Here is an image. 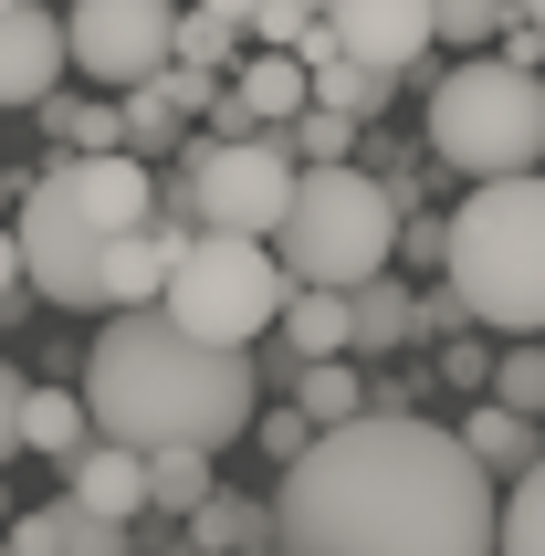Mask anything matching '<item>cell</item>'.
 Segmentation results:
<instances>
[{"mask_svg": "<svg viewBox=\"0 0 545 556\" xmlns=\"http://www.w3.org/2000/svg\"><path fill=\"white\" fill-rule=\"evenodd\" d=\"M493 472L461 452L452 420L420 409H357L272 483L283 556H493Z\"/></svg>", "mask_w": 545, "mask_h": 556, "instance_id": "1", "label": "cell"}, {"mask_svg": "<svg viewBox=\"0 0 545 556\" xmlns=\"http://www.w3.org/2000/svg\"><path fill=\"white\" fill-rule=\"evenodd\" d=\"M94 441H126V452H220L263 420V368L252 346H200L189 326H168L157 305L105 315V337L85 346V378H74Z\"/></svg>", "mask_w": 545, "mask_h": 556, "instance_id": "2", "label": "cell"}, {"mask_svg": "<svg viewBox=\"0 0 545 556\" xmlns=\"http://www.w3.org/2000/svg\"><path fill=\"white\" fill-rule=\"evenodd\" d=\"M168 211V189L137 148H105V157H53L42 179L22 189V283L42 305H74V315H105V252L126 231H148Z\"/></svg>", "mask_w": 545, "mask_h": 556, "instance_id": "3", "label": "cell"}, {"mask_svg": "<svg viewBox=\"0 0 545 556\" xmlns=\"http://www.w3.org/2000/svg\"><path fill=\"white\" fill-rule=\"evenodd\" d=\"M441 283L472 305V326L545 337V168L472 179V200L441 220Z\"/></svg>", "mask_w": 545, "mask_h": 556, "instance_id": "4", "label": "cell"}, {"mask_svg": "<svg viewBox=\"0 0 545 556\" xmlns=\"http://www.w3.org/2000/svg\"><path fill=\"white\" fill-rule=\"evenodd\" d=\"M398 252V200L389 179H367L357 157H335V168H294V200H283V220H272V263L294 283H326V294H346V283L389 274Z\"/></svg>", "mask_w": 545, "mask_h": 556, "instance_id": "5", "label": "cell"}, {"mask_svg": "<svg viewBox=\"0 0 545 556\" xmlns=\"http://www.w3.org/2000/svg\"><path fill=\"white\" fill-rule=\"evenodd\" d=\"M430 157L461 179H524L545 168V85L504 53H472L430 85Z\"/></svg>", "mask_w": 545, "mask_h": 556, "instance_id": "6", "label": "cell"}, {"mask_svg": "<svg viewBox=\"0 0 545 556\" xmlns=\"http://www.w3.org/2000/svg\"><path fill=\"white\" fill-rule=\"evenodd\" d=\"M294 305V274L272 263V242H231V231H189L168 283H157V315L189 326L200 346H252L272 337V315Z\"/></svg>", "mask_w": 545, "mask_h": 556, "instance_id": "7", "label": "cell"}, {"mask_svg": "<svg viewBox=\"0 0 545 556\" xmlns=\"http://www.w3.org/2000/svg\"><path fill=\"white\" fill-rule=\"evenodd\" d=\"M283 200H294V148L283 137H200L179 168V211L200 231H231V242H272Z\"/></svg>", "mask_w": 545, "mask_h": 556, "instance_id": "8", "label": "cell"}, {"mask_svg": "<svg viewBox=\"0 0 545 556\" xmlns=\"http://www.w3.org/2000/svg\"><path fill=\"white\" fill-rule=\"evenodd\" d=\"M168 22H179V0H74L63 11V63L94 94H137L148 74H168Z\"/></svg>", "mask_w": 545, "mask_h": 556, "instance_id": "9", "label": "cell"}, {"mask_svg": "<svg viewBox=\"0 0 545 556\" xmlns=\"http://www.w3.org/2000/svg\"><path fill=\"white\" fill-rule=\"evenodd\" d=\"M326 31L346 63L389 74V85L409 63H430V0H326Z\"/></svg>", "mask_w": 545, "mask_h": 556, "instance_id": "10", "label": "cell"}, {"mask_svg": "<svg viewBox=\"0 0 545 556\" xmlns=\"http://www.w3.org/2000/svg\"><path fill=\"white\" fill-rule=\"evenodd\" d=\"M63 74H74V63H63V11L11 0V11H0V105H53Z\"/></svg>", "mask_w": 545, "mask_h": 556, "instance_id": "11", "label": "cell"}, {"mask_svg": "<svg viewBox=\"0 0 545 556\" xmlns=\"http://www.w3.org/2000/svg\"><path fill=\"white\" fill-rule=\"evenodd\" d=\"M0 546H11V556H137V526L85 515L74 494H53V504H22V515L0 526Z\"/></svg>", "mask_w": 545, "mask_h": 556, "instance_id": "12", "label": "cell"}, {"mask_svg": "<svg viewBox=\"0 0 545 556\" xmlns=\"http://www.w3.org/2000/svg\"><path fill=\"white\" fill-rule=\"evenodd\" d=\"M63 494L85 504V515L137 526V515H148V452H126V441H85V452L63 463Z\"/></svg>", "mask_w": 545, "mask_h": 556, "instance_id": "13", "label": "cell"}, {"mask_svg": "<svg viewBox=\"0 0 545 556\" xmlns=\"http://www.w3.org/2000/svg\"><path fill=\"white\" fill-rule=\"evenodd\" d=\"M452 431H461V452H472V463H483L493 483H524V472L545 463L535 420H515V409H493V400H472V409H461V420H452Z\"/></svg>", "mask_w": 545, "mask_h": 556, "instance_id": "14", "label": "cell"}, {"mask_svg": "<svg viewBox=\"0 0 545 556\" xmlns=\"http://www.w3.org/2000/svg\"><path fill=\"white\" fill-rule=\"evenodd\" d=\"M409 337H420V315H409V283H389V274L346 283V357H389V346H409Z\"/></svg>", "mask_w": 545, "mask_h": 556, "instance_id": "15", "label": "cell"}, {"mask_svg": "<svg viewBox=\"0 0 545 556\" xmlns=\"http://www.w3.org/2000/svg\"><path fill=\"white\" fill-rule=\"evenodd\" d=\"M263 535H272V504L211 494V504H189V515H179V546H168V556H252Z\"/></svg>", "mask_w": 545, "mask_h": 556, "instance_id": "16", "label": "cell"}, {"mask_svg": "<svg viewBox=\"0 0 545 556\" xmlns=\"http://www.w3.org/2000/svg\"><path fill=\"white\" fill-rule=\"evenodd\" d=\"M85 441H94V420H85L74 389H31V400H22V452H31V463H74Z\"/></svg>", "mask_w": 545, "mask_h": 556, "instance_id": "17", "label": "cell"}, {"mask_svg": "<svg viewBox=\"0 0 545 556\" xmlns=\"http://www.w3.org/2000/svg\"><path fill=\"white\" fill-rule=\"evenodd\" d=\"M272 326H283V357H346V294H326V283H294V305Z\"/></svg>", "mask_w": 545, "mask_h": 556, "instance_id": "18", "label": "cell"}, {"mask_svg": "<svg viewBox=\"0 0 545 556\" xmlns=\"http://www.w3.org/2000/svg\"><path fill=\"white\" fill-rule=\"evenodd\" d=\"M294 409L315 420V431L357 420V409H367V368H346V357H304V368H294Z\"/></svg>", "mask_w": 545, "mask_h": 556, "instance_id": "19", "label": "cell"}, {"mask_svg": "<svg viewBox=\"0 0 545 556\" xmlns=\"http://www.w3.org/2000/svg\"><path fill=\"white\" fill-rule=\"evenodd\" d=\"M168 63H189V74H231V63H242V22H220V11L189 0L179 22H168Z\"/></svg>", "mask_w": 545, "mask_h": 556, "instance_id": "20", "label": "cell"}, {"mask_svg": "<svg viewBox=\"0 0 545 556\" xmlns=\"http://www.w3.org/2000/svg\"><path fill=\"white\" fill-rule=\"evenodd\" d=\"M42 126L63 137V157H105V148H126V116L105 105V94H63V105H42Z\"/></svg>", "mask_w": 545, "mask_h": 556, "instance_id": "21", "label": "cell"}, {"mask_svg": "<svg viewBox=\"0 0 545 556\" xmlns=\"http://www.w3.org/2000/svg\"><path fill=\"white\" fill-rule=\"evenodd\" d=\"M220 483H211V452H148V515H168L179 526L189 504H211Z\"/></svg>", "mask_w": 545, "mask_h": 556, "instance_id": "22", "label": "cell"}, {"mask_svg": "<svg viewBox=\"0 0 545 556\" xmlns=\"http://www.w3.org/2000/svg\"><path fill=\"white\" fill-rule=\"evenodd\" d=\"M483 400L515 409V420H545V346H535V337H515V357H493Z\"/></svg>", "mask_w": 545, "mask_h": 556, "instance_id": "23", "label": "cell"}, {"mask_svg": "<svg viewBox=\"0 0 545 556\" xmlns=\"http://www.w3.org/2000/svg\"><path fill=\"white\" fill-rule=\"evenodd\" d=\"M378 94H389V74H367V63H315L304 74V105H326V116H378Z\"/></svg>", "mask_w": 545, "mask_h": 556, "instance_id": "24", "label": "cell"}, {"mask_svg": "<svg viewBox=\"0 0 545 556\" xmlns=\"http://www.w3.org/2000/svg\"><path fill=\"white\" fill-rule=\"evenodd\" d=\"M504 22H515V0H430V42H452V53H493Z\"/></svg>", "mask_w": 545, "mask_h": 556, "instance_id": "25", "label": "cell"}, {"mask_svg": "<svg viewBox=\"0 0 545 556\" xmlns=\"http://www.w3.org/2000/svg\"><path fill=\"white\" fill-rule=\"evenodd\" d=\"M283 148H294V168H335V157H357V116H326V105H304V116L283 126Z\"/></svg>", "mask_w": 545, "mask_h": 556, "instance_id": "26", "label": "cell"}, {"mask_svg": "<svg viewBox=\"0 0 545 556\" xmlns=\"http://www.w3.org/2000/svg\"><path fill=\"white\" fill-rule=\"evenodd\" d=\"M493 556H545V463L515 483V504H504V526H493Z\"/></svg>", "mask_w": 545, "mask_h": 556, "instance_id": "27", "label": "cell"}, {"mask_svg": "<svg viewBox=\"0 0 545 556\" xmlns=\"http://www.w3.org/2000/svg\"><path fill=\"white\" fill-rule=\"evenodd\" d=\"M409 315H420V337H441V346H452L461 326H472V305H461L452 283H430V294H409Z\"/></svg>", "mask_w": 545, "mask_h": 556, "instance_id": "28", "label": "cell"}, {"mask_svg": "<svg viewBox=\"0 0 545 556\" xmlns=\"http://www.w3.org/2000/svg\"><path fill=\"white\" fill-rule=\"evenodd\" d=\"M22 400H31V378L11 368V357H0V463L22 452Z\"/></svg>", "mask_w": 545, "mask_h": 556, "instance_id": "29", "label": "cell"}, {"mask_svg": "<svg viewBox=\"0 0 545 556\" xmlns=\"http://www.w3.org/2000/svg\"><path fill=\"white\" fill-rule=\"evenodd\" d=\"M304 441H315V420H304V409L283 400V409H272V420H263V452H272V463H294Z\"/></svg>", "mask_w": 545, "mask_h": 556, "instance_id": "30", "label": "cell"}, {"mask_svg": "<svg viewBox=\"0 0 545 556\" xmlns=\"http://www.w3.org/2000/svg\"><path fill=\"white\" fill-rule=\"evenodd\" d=\"M493 53L515 63V74H535V63H545V31L535 22H504V31H493Z\"/></svg>", "mask_w": 545, "mask_h": 556, "instance_id": "31", "label": "cell"}, {"mask_svg": "<svg viewBox=\"0 0 545 556\" xmlns=\"http://www.w3.org/2000/svg\"><path fill=\"white\" fill-rule=\"evenodd\" d=\"M441 378H452V389H483V378H493V357H483V346H441Z\"/></svg>", "mask_w": 545, "mask_h": 556, "instance_id": "32", "label": "cell"}, {"mask_svg": "<svg viewBox=\"0 0 545 556\" xmlns=\"http://www.w3.org/2000/svg\"><path fill=\"white\" fill-rule=\"evenodd\" d=\"M0 315H22V242H11V220H0Z\"/></svg>", "mask_w": 545, "mask_h": 556, "instance_id": "33", "label": "cell"}, {"mask_svg": "<svg viewBox=\"0 0 545 556\" xmlns=\"http://www.w3.org/2000/svg\"><path fill=\"white\" fill-rule=\"evenodd\" d=\"M200 11H220V22H252V11H263V0H200Z\"/></svg>", "mask_w": 545, "mask_h": 556, "instance_id": "34", "label": "cell"}, {"mask_svg": "<svg viewBox=\"0 0 545 556\" xmlns=\"http://www.w3.org/2000/svg\"><path fill=\"white\" fill-rule=\"evenodd\" d=\"M515 22H535V31H545V0H515Z\"/></svg>", "mask_w": 545, "mask_h": 556, "instance_id": "35", "label": "cell"}, {"mask_svg": "<svg viewBox=\"0 0 545 556\" xmlns=\"http://www.w3.org/2000/svg\"><path fill=\"white\" fill-rule=\"evenodd\" d=\"M0 526H11V483H0Z\"/></svg>", "mask_w": 545, "mask_h": 556, "instance_id": "36", "label": "cell"}, {"mask_svg": "<svg viewBox=\"0 0 545 556\" xmlns=\"http://www.w3.org/2000/svg\"><path fill=\"white\" fill-rule=\"evenodd\" d=\"M294 11H326V0H294Z\"/></svg>", "mask_w": 545, "mask_h": 556, "instance_id": "37", "label": "cell"}, {"mask_svg": "<svg viewBox=\"0 0 545 556\" xmlns=\"http://www.w3.org/2000/svg\"><path fill=\"white\" fill-rule=\"evenodd\" d=\"M0 200H11V168H0Z\"/></svg>", "mask_w": 545, "mask_h": 556, "instance_id": "38", "label": "cell"}, {"mask_svg": "<svg viewBox=\"0 0 545 556\" xmlns=\"http://www.w3.org/2000/svg\"><path fill=\"white\" fill-rule=\"evenodd\" d=\"M535 85H545V63H535Z\"/></svg>", "mask_w": 545, "mask_h": 556, "instance_id": "39", "label": "cell"}, {"mask_svg": "<svg viewBox=\"0 0 545 556\" xmlns=\"http://www.w3.org/2000/svg\"><path fill=\"white\" fill-rule=\"evenodd\" d=\"M0 11H11V0H0Z\"/></svg>", "mask_w": 545, "mask_h": 556, "instance_id": "40", "label": "cell"}, {"mask_svg": "<svg viewBox=\"0 0 545 556\" xmlns=\"http://www.w3.org/2000/svg\"><path fill=\"white\" fill-rule=\"evenodd\" d=\"M0 556H11V546H0Z\"/></svg>", "mask_w": 545, "mask_h": 556, "instance_id": "41", "label": "cell"}]
</instances>
